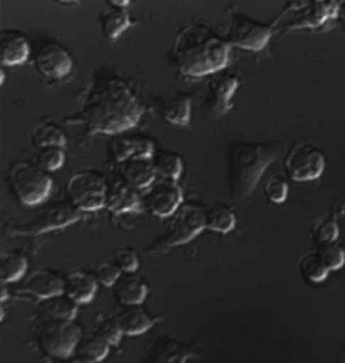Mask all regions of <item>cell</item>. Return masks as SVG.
Wrapping results in <instances>:
<instances>
[{
  "mask_svg": "<svg viewBox=\"0 0 345 363\" xmlns=\"http://www.w3.org/2000/svg\"><path fill=\"white\" fill-rule=\"evenodd\" d=\"M145 106L135 89L120 78L93 81L81 96L80 108L66 116L67 125L83 126L86 135H118L138 125Z\"/></svg>",
  "mask_w": 345,
  "mask_h": 363,
  "instance_id": "6da1fadb",
  "label": "cell"
},
{
  "mask_svg": "<svg viewBox=\"0 0 345 363\" xmlns=\"http://www.w3.org/2000/svg\"><path fill=\"white\" fill-rule=\"evenodd\" d=\"M231 43L206 24H190L177 34L172 61L180 74L189 78L214 74L229 62Z\"/></svg>",
  "mask_w": 345,
  "mask_h": 363,
  "instance_id": "7a4b0ae2",
  "label": "cell"
},
{
  "mask_svg": "<svg viewBox=\"0 0 345 363\" xmlns=\"http://www.w3.org/2000/svg\"><path fill=\"white\" fill-rule=\"evenodd\" d=\"M278 153L280 148L275 143L248 142L241 138H231L226 143L228 185L234 202H244L251 197L261 177L276 160Z\"/></svg>",
  "mask_w": 345,
  "mask_h": 363,
  "instance_id": "3957f363",
  "label": "cell"
},
{
  "mask_svg": "<svg viewBox=\"0 0 345 363\" xmlns=\"http://www.w3.org/2000/svg\"><path fill=\"white\" fill-rule=\"evenodd\" d=\"M204 229H206V207L192 202L182 203L169 217L162 234L150 246L145 247V252L150 256L163 254L170 251L172 247L190 242Z\"/></svg>",
  "mask_w": 345,
  "mask_h": 363,
  "instance_id": "277c9868",
  "label": "cell"
},
{
  "mask_svg": "<svg viewBox=\"0 0 345 363\" xmlns=\"http://www.w3.org/2000/svg\"><path fill=\"white\" fill-rule=\"evenodd\" d=\"M7 184L17 202L24 207L43 203L53 189V179L49 172L40 169L35 162L12 163L7 174Z\"/></svg>",
  "mask_w": 345,
  "mask_h": 363,
  "instance_id": "5b68a950",
  "label": "cell"
},
{
  "mask_svg": "<svg viewBox=\"0 0 345 363\" xmlns=\"http://www.w3.org/2000/svg\"><path fill=\"white\" fill-rule=\"evenodd\" d=\"M83 337L76 320H39L34 328V343L51 358H70Z\"/></svg>",
  "mask_w": 345,
  "mask_h": 363,
  "instance_id": "8992f818",
  "label": "cell"
},
{
  "mask_svg": "<svg viewBox=\"0 0 345 363\" xmlns=\"http://www.w3.org/2000/svg\"><path fill=\"white\" fill-rule=\"evenodd\" d=\"M81 212L83 211L71 201H58L43 208L33 220L12 222L6 227V233L11 235H40L53 233V230H61L78 222L83 217Z\"/></svg>",
  "mask_w": 345,
  "mask_h": 363,
  "instance_id": "52a82bcc",
  "label": "cell"
},
{
  "mask_svg": "<svg viewBox=\"0 0 345 363\" xmlns=\"http://www.w3.org/2000/svg\"><path fill=\"white\" fill-rule=\"evenodd\" d=\"M108 180L98 170L72 172L66 184V194L70 201L83 212H93L106 206Z\"/></svg>",
  "mask_w": 345,
  "mask_h": 363,
  "instance_id": "ba28073f",
  "label": "cell"
},
{
  "mask_svg": "<svg viewBox=\"0 0 345 363\" xmlns=\"http://www.w3.org/2000/svg\"><path fill=\"white\" fill-rule=\"evenodd\" d=\"M325 153L310 142H298L290 145L285 155V174L292 180L310 182L317 180L325 170Z\"/></svg>",
  "mask_w": 345,
  "mask_h": 363,
  "instance_id": "9c48e42d",
  "label": "cell"
},
{
  "mask_svg": "<svg viewBox=\"0 0 345 363\" xmlns=\"http://www.w3.org/2000/svg\"><path fill=\"white\" fill-rule=\"evenodd\" d=\"M33 62L39 74L51 81L66 78L72 71L71 52L54 39H43L34 45Z\"/></svg>",
  "mask_w": 345,
  "mask_h": 363,
  "instance_id": "30bf717a",
  "label": "cell"
},
{
  "mask_svg": "<svg viewBox=\"0 0 345 363\" xmlns=\"http://www.w3.org/2000/svg\"><path fill=\"white\" fill-rule=\"evenodd\" d=\"M143 207L158 219H169L174 212L182 206V187L174 179H160L153 182L142 194Z\"/></svg>",
  "mask_w": 345,
  "mask_h": 363,
  "instance_id": "8fae6325",
  "label": "cell"
},
{
  "mask_svg": "<svg viewBox=\"0 0 345 363\" xmlns=\"http://www.w3.org/2000/svg\"><path fill=\"white\" fill-rule=\"evenodd\" d=\"M273 27L265 22L254 21L241 12H233L228 40L231 45L246 49V51H261L271 39Z\"/></svg>",
  "mask_w": 345,
  "mask_h": 363,
  "instance_id": "7c38bea8",
  "label": "cell"
},
{
  "mask_svg": "<svg viewBox=\"0 0 345 363\" xmlns=\"http://www.w3.org/2000/svg\"><path fill=\"white\" fill-rule=\"evenodd\" d=\"M239 86L238 76L221 74L209 83L206 98V113L211 120H219L231 110V99Z\"/></svg>",
  "mask_w": 345,
  "mask_h": 363,
  "instance_id": "4fadbf2b",
  "label": "cell"
},
{
  "mask_svg": "<svg viewBox=\"0 0 345 363\" xmlns=\"http://www.w3.org/2000/svg\"><path fill=\"white\" fill-rule=\"evenodd\" d=\"M157 152L155 142L145 135H113L108 153L115 163H124L137 157H153Z\"/></svg>",
  "mask_w": 345,
  "mask_h": 363,
  "instance_id": "5bb4252c",
  "label": "cell"
},
{
  "mask_svg": "<svg viewBox=\"0 0 345 363\" xmlns=\"http://www.w3.org/2000/svg\"><path fill=\"white\" fill-rule=\"evenodd\" d=\"M108 211L113 214H130V212H138L143 207L142 194L137 187L130 184L125 177H116L108 182L106 192V206Z\"/></svg>",
  "mask_w": 345,
  "mask_h": 363,
  "instance_id": "9a60e30c",
  "label": "cell"
},
{
  "mask_svg": "<svg viewBox=\"0 0 345 363\" xmlns=\"http://www.w3.org/2000/svg\"><path fill=\"white\" fill-rule=\"evenodd\" d=\"M65 281L66 276H61L58 271L51 269V267H40L29 276V279L19 289V293L40 301V299L65 294Z\"/></svg>",
  "mask_w": 345,
  "mask_h": 363,
  "instance_id": "2e32d148",
  "label": "cell"
},
{
  "mask_svg": "<svg viewBox=\"0 0 345 363\" xmlns=\"http://www.w3.org/2000/svg\"><path fill=\"white\" fill-rule=\"evenodd\" d=\"M153 113H157L165 123L172 126H189L190 110L192 103L190 96L184 93L172 94V96H153L150 99Z\"/></svg>",
  "mask_w": 345,
  "mask_h": 363,
  "instance_id": "e0dca14e",
  "label": "cell"
},
{
  "mask_svg": "<svg viewBox=\"0 0 345 363\" xmlns=\"http://www.w3.org/2000/svg\"><path fill=\"white\" fill-rule=\"evenodd\" d=\"M190 358H197L194 348L189 343L180 342L170 335H162L153 340L147 348V353L142 360L145 362H187Z\"/></svg>",
  "mask_w": 345,
  "mask_h": 363,
  "instance_id": "ac0fdd59",
  "label": "cell"
},
{
  "mask_svg": "<svg viewBox=\"0 0 345 363\" xmlns=\"http://www.w3.org/2000/svg\"><path fill=\"white\" fill-rule=\"evenodd\" d=\"M33 54L27 38L16 29L0 30V59L4 66H21Z\"/></svg>",
  "mask_w": 345,
  "mask_h": 363,
  "instance_id": "d6986e66",
  "label": "cell"
},
{
  "mask_svg": "<svg viewBox=\"0 0 345 363\" xmlns=\"http://www.w3.org/2000/svg\"><path fill=\"white\" fill-rule=\"evenodd\" d=\"M113 315H115L126 337L143 335L158 321V318L150 315L142 305H120Z\"/></svg>",
  "mask_w": 345,
  "mask_h": 363,
  "instance_id": "ffe728a7",
  "label": "cell"
},
{
  "mask_svg": "<svg viewBox=\"0 0 345 363\" xmlns=\"http://www.w3.org/2000/svg\"><path fill=\"white\" fill-rule=\"evenodd\" d=\"M99 281L97 274L88 269H75L66 274L65 294L78 305H86L97 296Z\"/></svg>",
  "mask_w": 345,
  "mask_h": 363,
  "instance_id": "44dd1931",
  "label": "cell"
},
{
  "mask_svg": "<svg viewBox=\"0 0 345 363\" xmlns=\"http://www.w3.org/2000/svg\"><path fill=\"white\" fill-rule=\"evenodd\" d=\"M344 212V202L337 199V201L334 202V206L330 207L324 216H320L319 219L313 220L310 230H308V235H310L313 242H315V246H320V244L325 242H334V240L339 239V219Z\"/></svg>",
  "mask_w": 345,
  "mask_h": 363,
  "instance_id": "7402d4cb",
  "label": "cell"
},
{
  "mask_svg": "<svg viewBox=\"0 0 345 363\" xmlns=\"http://www.w3.org/2000/svg\"><path fill=\"white\" fill-rule=\"evenodd\" d=\"M113 296L120 305H142L148 296V284L135 272H121L113 286Z\"/></svg>",
  "mask_w": 345,
  "mask_h": 363,
  "instance_id": "603a6c76",
  "label": "cell"
},
{
  "mask_svg": "<svg viewBox=\"0 0 345 363\" xmlns=\"http://www.w3.org/2000/svg\"><path fill=\"white\" fill-rule=\"evenodd\" d=\"M121 177H125L140 192L148 189L157 180V170L152 157H137L121 163Z\"/></svg>",
  "mask_w": 345,
  "mask_h": 363,
  "instance_id": "cb8c5ba5",
  "label": "cell"
},
{
  "mask_svg": "<svg viewBox=\"0 0 345 363\" xmlns=\"http://www.w3.org/2000/svg\"><path fill=\"white\" fill-rule=\"evenodd\" d=\"M78 303L72 301L66 294L40 299L35 308V318L39 320H76L78 316Z\"/></svg>",
  "mask_w": 345,
  "mask_h": 363,
  "instance_id": "d4e9b609",
  "label": "cell"
},
{
  "mask_svg": "<svg viewBox=\"0 0 345 363\" xmlns=\"http://www.w3.org/2000/svg\"><path fill=\"white\" fill-rule=\"evenodd\" d=\"M111 345L108 340H104L97 330L83 333L80 338L78 345H76L75 358L81 362H102L104 357L110 353Z\"/></svg>",
  "mask_w": 345,
  "mask_h": 363,
  "instance_id": "484cf974",
  "label": "cell"
},
{
  "mask_svg": "<svg viewBox=\"0 0 345 363\" xmlns=\"http://www.w3.org/2000/svg\"><path fill=\"white\" fill-rule=\"evenodd\" d=\"M98 22L103 38L111 40V43H115V40L133 24L128 11L124 7L108 9V11H104L102 16H99Z\"/></svg>",
  "mask_w": 345,
  "mask_h": 363,
  "instance_id": "4316f807",
  "label": "cell"
},
{
  "mask_svg": "<svg viewBox=\"0 0 345 363\" xmlns=\"http://www.w3.org/2000/svg\"><path fill=\"white\" fill-rule=\"evenodd\" d=\"M236 214L228 203L216 201L206 207V229L212 233L228 234L236 227Z\"/></svg>",
  "mask_w": 345,
  "mask_h": 363,
  "instance_id": "83f0119b",
  "label": "cell"
},
{
  "mask_svg": "<svg viewBox=\"0 0 345 363\" xmlns=\"http://www.w3.org/2000/svg\"><path fill=\"white\" fill-rule=\"evenodd\" d=\"M29 267V259L22 251L11 249L6 251L0 257V269H2V283L11 284L13 281H19L26 274Z\"/></svg>",
  "mask_w": 345,
  "mask_h": 363,
  "instance_id": "f1b7e54d",
  "label": "cell"
},
{
  "mask_svg": "<svg viewBox=\"0 0 345 363\" xmlns=\"http://www.w3.org/2000/svg\"><path fill=\"white\" fill-rule=\"evenodd\" d=\"M153 165H155L157 175L163 179L179 180L184 172V158L175 152L169 150H157L152 157Z\"/></svg>",
  "mask_w": 345,
  "mask_h": 363,
  "instance_id": "f546056e",
  "label": "cell"
},
{
  "mask_svg": "<svg viewBox=\"0 0 345 363\" xmlns=\"http://www.w3.org/2000/svg\"><path fill=\"white\" fill-rule=\"evenodd\" d=\"M298 269L300 274L303 276V279L308 281L312 284H320L329 278V274L332 271L327 267V264L322 261V257L317 252V249L307 252L305 256H302V259L298 262Z\"/></svg>",
  "mask_w": 345,
  "mask_h": 363,
  "instance_id": "4dcf8cb0",
  "label": "cell"
},
{
  "mask_svg": "<svg viewBox=\"0 0 345 363\" xmlns=\"http://www.w3.org/2000/svg\"><path fill=\"white\" fill-rule=\"evenodd\" d=\"M31 138H33V145L35 148L48 147V145L66 147L67 143L66 133L62 131V128H59L56 123H53V121H48V120L39 121V123L34 126Z\"/></svg>",
  "mask_w": 345,
  "mask_h": 363,
  "instance_id": "1f68e13d",
  "label": "cell"
},
{
  "mask_svg": "<svg viewBox=\"0 0 345 363\" xmlns=\"http://www.w3.org/2000/svg\"><path fill=\"white\" fill-rule=\"evenodd\" d=\"M93 328L97 330L104 340H108L111 347H118L125 335L115 315H106V313H102V315L94 318Z\"/></svg>",
  "mask_w": 345,
  "mask_h": 363,
  "instance_id": "d6a6232c",
  "label": "cell"
},
{
  "mask_svg": "<svg viewBox=\"0 0 345 363\" xmlns=\"http://www.w3.org/2000/svg\"><path fill=\"white\" fill-rule=\"evenodd\" d=\"M66 153L65 147H58V145H48V147L38 148V153H35L34 162L38 163L40 169L46 172H54L61 169L62 163H65Z\"/></svg>",
  "mask_w": 345,
  "mask_h": 363,
  "instance_id": "836d02e7",
  "label": "cell"
},
{
  "mask_svg": "<svg viewBox=\"0 0 345 363\" xmlns=\"http://www.w3.org/2000/svg\"><path fill=\"white\" fill-rule=\"evenodd\" d=\"M315 249L330 271H339L345 264V249L340 246L337 240L320 244Z\"/></svg>",
  "mask_w": 345,
  "mask_h": 363,
  "instance_id": "e575fe53",
  "label": "cell"
},
{
  "mask_svg": "<svg viewBox=\"0 0 345 363\" xmlns=\"http://www.w3.org/2000/svg\"><path fill=\"white\" fill-rule=\"evenodd\" d=\"M288 182L283 177H271L265 185V195L270 202L273 203H283L288 197Z\"/></svg>",
  "mask_w": 345,
  "mask_h": 363,
  "instance_id": "d590c367",
  "label": "cell"
},
{
  "mask_svg": "<svg viewBox=\"0 0 345 363\" xmlns=\"http://www.w3.org/2000/svg\"><path fill=\"white\" fill-rule=\"evenodd\" d=\"M121 272L124 271H121V267L118 266V262L115 259L104 261L94 269V274H97L99 284L106 286V288H113V286H115L118 278L121 276Z\"/></svg>",
  "mask_w": 345,
  "mask_h": 363,
  "instance_id": "8d00e7d4",
  "label": "cell"
},
{
  "mask_svg": "<svg viewBox=\"0 0 345 363\" xmlns=\"http://www.w3.org/2000/svg\"><path fill=\"white\" fill-rule=\"evenodd\" d=\"M115 261L118 262V266L121 267V271L124 272H135L140 266L138 251L131 246L118 247L115 252Z\"/></svg>",
  "mask_w": 345,
  "mask_h": 363,
  "instance_id": "74e56055",
  "label": "cell"
},
{
  "mask_svg": "<svg viewBox=\"0 0 345 363\" xmlns=\"http://www.w3.org/2000/svg\"><path fill=\"white\" fill-rule=\"evenodd\" d=\"M110 7H124L126 9L131 4V0H104Z\"/></svg>",
  "mask_w": 345,
  "mask_h": 363,
  "instance_id": "f35d334b",
  "label": "cell"
},
{
  "mask_svg": "<svg viewBox=\"0 0 345 363\" xmlns=\"http://www.w3.org/2000/svg\"><path fill=\"white\" fill-rule=\"evenodd\" d=\"M54 2L65 4V6H67V4H76V2H78V0H54Z\"/></svg>",
  "mask_w": 345,
  "mask_h": 363,
  "instance_id": "ab89813d",
  "label": "cell"
}]
</instances>
